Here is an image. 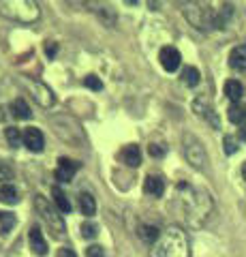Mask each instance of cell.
Wrapping results in <instances>:
<instances>
[{
    "mask_svg": "<svg viewBox=\"0 0 246 257\" xmlns=\"http://www.w3.org/2000/svg\"><path fill=\"white\" fill-rule=\"evenodd\" d=\"M178 204H180V210L184 212V216L193 225L203 223L205 216L212 212V202H210L208 193L190 187L186 182L178 184Z\"/></svg>",
    "mask_w": 246,
    "mask_h": 257,
    "instance_id": "cell-1",
    "label": "cell"
},
{
    "mask_svg": "<svg viewBox=\"0 0 246 257\" xmlns=\"http://www.w3.org/2000/svg\"><path fill=\"white\" fill-rule=\"evenodd\" d=\"M150 257H190V242L186 231L178 225H171L161 231V238L150 248Z\"/></svg>",
    "mask_w": 246,
    "mask_h": 257,
    "instance_id": "cell-2",
    "label": "cell"
},
{
    "mask_svg": "<svg viewBox=\"0 0 246 257\" xmlns=\"http://www.w3.org/2000/svg\"><path fill=\"white\" fill-rule=\"evenodd\" d=\"M35 208H37V212L39 216L43 219V223L47 225V229H50V234L60 240L62 236L67 234L65 231V219H62V214H58V210L54 208L50 202H47V197L43 195H37L35 197Z\"/></svg>",
    "mask_w": 246,
    "mask_h": 257,
    "instance_id": "cell-3",
    "label": "cell"
},
{
    "mask_svg": "<svg viewBox=\"0 0 246 257\" xmlns=\"http://www.w3.org/2000/svg\"><path fill=\"white\" fill-rule=\"evenodd\" d=\"M0 13L7 18L20 22H35L39 18V5L30 0H13V3H0Z\"/></svg>",
    "mask_w": 246,
    "mask_h": 257,
    "instance_id": "cell-4",
    "label": "cell"
},
{
    "mask_svg": "<svg viewBox=\"0 0 246 257\" xmlns=\"http://www.w3.org/2000/svg\"><path fill=\"white\" fill-rule=\"evenodd\" d=\"M184 155L188 159V163L197 167V170H203L205 163H208V155H205L203 144L195 135H184Z\"/></svg>",
    "mask_w": 246,
    "mask_h": 257,
    "instance_id": "cell-5",
    "label": "cell"
},
{
    "mask_svg": "<svg viewBox=\"0 0 246 257\" xmlns=\"http://www.w3.org/2000/svg\"><path fill=\"white\" fill-rule=\"evenodd\" d=\"M158 60H161V67L171 73V71H176L180 67L182 56H180V52L176 50V47L167 45V47H163V50H161V54H158Z\"/></svg>",
    "mask_w": 246,
    "mask_h": 257,
    "instance_id": "cell-6",
    "label": "cell"
},
{
    "mask_svg": "<svg viewBox=\"0 0 246 257\" xmlns=\"http://www.w3.org/2000/svg\"><path fill=\"white\" fill-rule=\"evenodd\" d=\"M79 170V163L73 159H60L58 161V167H56V180L60 182H71L73 176L77 174Z\"/></svg>",
    "mask_w": 246,
    "mask_h": 257,
    "instance_id": "cell-7",
    "label": "cell"
},
{
    "mask_svg": "<svg viewBox=\"0 0 246 257\" xmlns=\"http://www.w3.org/2000/svg\"><path fill=\"white\" fill-rule=\"evenodd\" d=\"M24 146H26L30 152H41L45 146V140H43V133L39 128L30 126L24 131Z\"/></svg>",
    "mask_w": 246,
    "mask_h": 257,
    "instance_id": "cell-8",
    "label": "cell"
},
{
    "mask_svg": "<svg viewBox=\"0 0 246 257\" xmlns=\"http://www.w3.org/2000/svg\"><path fill=\"white\" fill-rule=\"evenodd\" d=\"M28 242H30V248L39 255V257H43L47 253V240L43 238V231L39 225H33L28 231Z\"/></svg>",
    "mask_w": 246,
    "mask_h": 257,
    "instance_id": "cell-9",
    "label": "cell"
},
{
    "mask_svg": "<svg viewBox=\"0 0 246 257\" xmlns=\"http://www.w3.org/2000/svg\"><path fill=\"white\" fill-rule=\"evenodd\" d=\"M193 107H195L197 114L203 116V118L208 120V122H210L214 128H220V120H218V116H216V111H214V109H212V105L208 103V99H203V96H201V99H197Z\"/></svg>",
    "mask_w": 246,
    "mask_h": 257,
    "instance_id": "cell-10",
    "label": "cell"
},
{
    "mask_svg": "<svg viewBox=\"0 0 246 257\" xmlns=\"http://www.w3.org/2000/svg\"><path fill=\"white\" fill-rule=\"evenodd\" d=\"M30 94H33V99L43 107H52L54 101H56L54 99V94H52V90L47 86H43V84H33L30 86Z\"/></svg>",
    "mask_w": 246,
    "mask_h": 257,
    "instance_id": "cell-11",
    "label": "cell"
},
{
    "mask_svg": "<svg viewBox=\"0 0 246 257\" xmlns=\"http://www.w3.org/2000/svg\"><path fill=\"white\" fill-rule=\"evenodd\" d=\"M120 161L124 165H129V167H139L141 165V150L135 146V144H131V146H124L120 150Z\"/></svg>",
    "mask_w": 246,
    "mask_h": 257,
    "instance_id": "cell-12",
    "label": "cell"
},
{
    "mask_svg": "<svg viewBox=\"0 0 246 257\" xmlns=\"http://www.w3.org/2000/svg\"><path fill=\"white\" fill-rule=\"evenodd\" d=\"M144 193L150 197H161L165 193V182L161 176H148L144 180Z\"/></svg>",
    "mask_w": 246,
    "mask_h": 257,
    "instance_id": "cell-13",
    "label": "cell"
},
{
    "mask_svg": "<svg viewBox=\"0 0 246 257\" xmlns=\"http://www.w3.org/2000/svg\"><path fill=\"white\" fill-rule=\"evenodd\" d=\"M229 64H231L233 69H240V71L246 69V45L233 47L231 54H229Z\"/></svg>",
    "mask_w": 246,
    "mask_h": 257,
    "instance_id": "cell-14",
    "label": "cell"
},
{
    "mask_svg": "<svg viewBox=\"0 0 246 257\" xmlns=\"http://www.w3.org/2000/svg\"><path fill=\"white\" fill-rule=\"evenodd\" d=\"M79 210H82V214L86 216H92L94 212H97V202H94V197L90 195V193H79Z\"/></svg>",
    "mask_w": 246,
    "mask_h": 257,
    "instance_id": "cell-15",
    "label": "cell"
},
{
    "mask_svg": "<svg viewBox=\"0 0 246 257\" xmlns=\"http://www.w3.org/2000/svg\"><path fill=\"white\" fill-rule=\"evenodd\" d=\"M242 92H244V88L242 84L237 82V79H227L225 82V94H227V99H231L233 103H237L242 99Z\"/></svg>",
    "mask_w": 246,
    "mask_h": 257,
    "instance_id": "cell-16",
    "label": "cell"
},
{
    "mask_svg": "<svg viewBox=\"0 0 246 257\" xmlns=\"http://www.w3.org/2000/svg\"><path fill=\"white\" fill-rule=\"evenodd\" d=\"M0 202H3V204H9V206L18 204V202H20L18 189H15L13 184H3V187H0Z\"/></svg>",
    "mask_w": 246,
    "mask_h": 257,
    "instance_id": "cell-17",
    "label": "cell"
},
{
    "mask_svg": "<svg viewBox=\"0 0 246 257\" xmlns=\"http://www.w3.org/2000/svg\"><path fill=\"white\" fill-rule=\"evenodd\" d=\"M11 114L13 118H18V120H28L30 118V107H28V103L24 101V99H15L11 103Z\"/></svg>",
    "mask_w": 246,
    "mask_h": 257,
    "instance_id": "cell-18",
    "label": "cell"
},
{
    "mask_svg": "<svg viewBox=\"0 0 246 257\" xmlns=\"http://www.w3.org/2000/svg\"><path fill=\"white\" fill-rule=\"evenodd\" d=\"M139 238L148 244H154L158 238H161V231L154 225H139Z\"/></svg>",
    "mask_w": 246,
    "mask_h": 257,
    "instance_id": "cell-19",
    "label": "cell"
},
{
    "mask_svg": "<svg viewBox=\"0 0 246 257\" xmlns=\"http://www.w3.org/2000/svg\"><path fill=\"white\" fill-rule=\"evenodd\" d=\"M52 195H54V202H56L60 212H71V202H69V197L65 195V191H62L60 187H54Z\"/></svg>",
    "mask_w": 246,
    "mask_h": 257,
    "instance_id": "cell-20",
    "label": "cell"
},
{
    "mask_svg": "<svg viewBox=\"0 0 246 257\" xmlns=\"http://www.w3.org/2000/svg\"><path fill=\"white\" fill-rule=\"evenodd\" d=\"M227 116H229V120H231L233 124H244V122H246V107H242V105H237V103H233V105L229 107Z\"/></svg>",
    "mask_w": 246,
    "mask_h": 257,
    "instance_id": "cell-21",
    "label": "cell"
},
{
    "mask_svg": "<svg viewBox=\"0 0 246 257\" xmlns=\"http://www.w3.org/2000/svg\"><path fill=\"white\" fill-rule=\"evenodd\" d=\"M5 138H7V142H9V146H13V148H18L24 144V133H20V128H15V126L5 128Z\"/></svg>",
    "mask_w": 246,
    "mask_h": 257,
    "instance_id": "cell-22",
    "label": "cell"
},
{
    "mask_svg": "<svg viewBox=\"0 0 246 257\" xmlns=\"http://www.w3.org/2000/svg\"><path fill=\"white\" fill-rule=\"evenodd\" d=\"M199 79H201V75L195 67H184V71H182V82H184L186 86L193 88V86L199 84Z\"/></svg>",
    "mask_w": 246,
    "mask_h": 257,
    "instance_id": "cell-23",
    "label": "cell"
},
{
    "mask_svg": "<svg viewBox=\"0 0 246 257\" xmlns=\"http://www.w3.org/2000/svg\"><path fill=\"white\" fill-rule=\"evenodd\" d=\"M15 225V216L11 212H0V234H9Z\"/></svg>",
    "mask_w": 246,
    "mask_h": 257,
    "instance_id": "cell-24",
    "label": "cell"
},
{
    "mask_svg": "<svg viewBox=\"0 0 246 257\" xmlns=\"http://www.w3.org/2000/svg\"><path fill=\"white\" fill-rule=\"evenodd\" d=\"M97 234H99V227H97L94 223H84V225H82V236H84L86 240L97 238Z\"/></svg>",
    "mask_w": 246,
    "mask_h": 257,
    "instance_id": "cell-25",
    "label": "cell"
},
{
    "mask_svg": "<svg viewBox=\"0 0 246 257\" xmlns=\"http://www.w3.org/2000/svg\"><path fill=\"white\" fill-rule=\"evenodd\" d=\"M84 86L90 88V90H97V92H99L101 88H103V82H101L97 75H86V77H84Z\"/></svg>",
    "mask_w": 246,
    "mask_h": 257,
    "instance_id": "cell-26",
    "label": "cell"
},
{
    "mask_svg": "<svg viewBox=\"0 0 246 257\" xmlns=\"http://www.w3.org/2000/svg\"><path fill=\"white\" fill-rule=\"evenodd\" d=\"M86 257H105V248L99 244H92V246H88V251H86Z\"/></svg>",
    "mask_w": 246,
    "mask_h": 257,
    "instance_id": "cell-27",
    "label": "cell"
},
{
    "mask_svg": "<svg viewBox=\"0 0 246 257\" xmlns=\"http://www.w3.org/2000/svg\"><path fill=\"white\" fill-rule=\"evenodd\" d=\"M235 150H237V142H235V138L227 135V138H225V152H227V155H233Z\"/></svg>",
    "mask_w": 246,
    "mask_h": 257,
    "instance_id": "cell-28",
    "label": "cell"
},
{
    "mask_svg": "<svg viewBox=\"0 0 246 257\" xmlns=\"http://www.w3.org/2000/svg\"><path fill=\"white\" fill-rule=\"evenodd\" d=\"M148 150H150V155H152V157H163L165 152H167V148L161 146V144H150Z\"/></svg>",
    "mask_w": 246,
    "mask_h": 257,
    "instance_id": "cell-29",
    "label": "cell"
},
{
    "mask_svg": "<svg viewBox=\"0 0 246 257\" xmlns=\"http://www.w3.org/2000/svg\"><path fill=\"white\" fill-rule=\"evenodd\" d=\"M56 257H77V255H75V251H73V248L65 246V248H60V251H58V255H56Z\"/></svg>",
    "mask_w": 246,
    "mask_h": 257,
    "instance_id": "cell-30",
    "label": "cell"
},
{
    "mask_svg": "<svg viewBox=\"0 0 246 257\" xmlns=\"http://www.w3.org/2000/svg\"><path fill=\"white\" fill-rule=\"evenodd\" d=\"M45 54L47 56H54V54H56V45H54V43L52 45H45Z\"/></svg>",
    "mask_w": 246,
    "mask_h": 257,
    "instance_id": "cell-31",
    "label": "cell"
},
{
    "mask_svg": "<svg viewBox=\"0 0 246 257\" xmlns=\"http://www.w3.org/2000/svg\"><path fill=\"white\" fill-rule=\"evenodd\" d=\"M242 176H244V180H246V163L242 165Z\"/></svg>",
    "mask_w": 246,
    "mask_h": 257,
    "instance_id": "cell-32",
    "label": "cell"
},
{
    "mask_svg": "<svg viewBox=\"0 0 246 257\" xmlns=\"http://www.w3.org/2000/svg\"><path fill=\"white\" fill-rule=\"evenodd\" d=\"M242 140H244V142H246V126H244V128H242Z\"/></svg>",
    "mask_w": 246,
    "mask_h": 257,
    "instance_id": "cell-33",
    "label": "cell"
}]
</instances>
